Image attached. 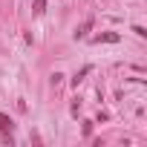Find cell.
Instances as JSON below:
<instances>
[{"label":"cell","instance_id":"6da1fadb","mask_svg":"<svg viewBox=\"0 0 147 147\" xmlns=\"http://www.w3.org/2000/svg\"><path fill=\"white\" fill-rule=\"evenodd\" d=\"M118 40H121L118 32H101V35L92 38V43H118Z\"/></svg>","mask_w":147,"mask_h":147},{"label":"cell","instance_id":"7a4b0ae2","mask_svg":"<svg viewBox=\"0 0 147 147\" xmlns=\"http://www.w3.org/2000/svg\"><path fill=\"white\" fill-rule=\"evenodd\" d=\"M12 127H15V121L6 113H0V133H12Z\"/></svg>","mask_w":147,"mask_h":147},{"label":"cell","instance_id":"3957f363","mask_svg":"<svg viewBox=\"0 0 147 147\" xmlns=\"http://www.w3.org/2000/svg\"><path fill=\"white\" fill-rule=\"evenodd\" d=\"M90 29H92V18H90V20H84V23H81V26L75 29V38H84V35H87Z\"/></svg>","mask_w":147,"mask_h":147},{"label":"cell","instance_id":"277c9868","mask_svg":"<svg viewBox=\"0 0 147 147\" xmlns=\"http://www.w3.org/2000/svg\"><path fill=\"white\" fill-rule=\"evenodd\" d=\"M43 9H46V0H35V3H32V12L35 15H43Z\"/></svg>","mask_w":147,"mask_h":147},{"label":"cell","instance_id":"5b68a950","mask_svg":"<svg viewBox=\"0 0 147 147\" xmlns=\"http://www.w3.org/2000/svg\"><path fill=\"white\" fill-rule=\"evenodd\" d=\"M84 75H90V66H84V69L78 72V75H75V78H72V84H75V87H78V84L84 81Z\"/></svg>","mask_w":147,"mask_h":147}]
</instances>
